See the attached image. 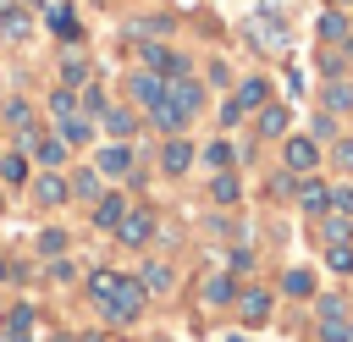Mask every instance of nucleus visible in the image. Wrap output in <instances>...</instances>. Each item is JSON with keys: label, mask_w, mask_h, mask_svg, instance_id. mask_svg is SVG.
Here are the masks:
<instances>
[{"label": "nucleus", "mask_w": 353, "mask_h": 342, "mask_svg": "<svg viewBox=\"0 0 353 342\" xmlns=\"http://www.w3.org/2000/svg\"><path fill=\"white\" fill-rule=\"evenodd\" d=\"M105 309H110V320H132V314L143 309V287H138V281H116V292H110Z\"/></svg>", "instance_id": "obj_1"}, {"label": "nucleus", "mask_w": 353, "mask_h": 342, "mask_svg": "<svg viewBox=\"0 0 353 342\" xmlns=\"http://www.w3.org/2000/svg\"><path fill=\"white\" fill-rule=\"evenodd\" d=\"M116 237H121V243H149V237H154V215H149V210L121 215V221H116Z\"/></svg>", "instance_id": "obj_2"}, {"label": "nucleus", "mask_w": 353, "mask_h": 342, "mask_svg": "<svg viewBox=\"0 0 353 342\" xmlns=\"http://www.w3.org/2000/svg\"><path fill=\"white\" fill-rule=\"evenodd\" d=\"M165 99H171V105H176V110H182V116H193V110H199V105H204V88H199V83H188V77H182V83H171V94H165Z\"/></svg>", "instance_id": "obj_3"}, {"label": "nucleus", "mask_w": 353, "mask_h": 342, "mask_svg": "<svg viewBox=\"0 0 353 342\" xmlns=\"http://www.w3.org/2000/svg\"><path fill=\"white\" fill-rule=\"evenodd\" d=\"M314 160H320L314 138H287V165L292 171H314Z\"/></svg>", "instance_id": "obj_4"}, {"label": "nucleus", "mask_w": 353, "mask_h": 342, "mask_svg": "<svg viewBox=\"0 0 353 342\" xmlns=\"http://www.w3.org/2000/svg\"><path fill=\"white\" fill-rule=\"evenodd\" d=\"M143 61H149L154 72H171V77H182V72H188V61H182V55H171V50H160V44H149V50H143Z\"/></svg>", "instance_id": "obj_5"}, {"label": "nucleus", "mask_w": 353, "mask_h": 342, "mask_svg": "<svg viewBox=\"0 0 353 342\" xmlns=\"http://www.w3.org/2000/svg\"><path fill=\"white\" fill-rule=\"evenodd\" d=\"M188 160H193V143H182V138H171L165 143V154H160V165L176 177V171H188Z\"/></svg>", "instance_id": "obj_6"}, {"label": "nucleus", "mask_w": 353, "mask_h": 342, "mask_svg": "<svg viewBox=\"0 0 353 342\" xmlns=\"http://www.w3.org/2000/svg\"><path fill=\"white\" fill-rule=\"evenodd\" d=\"M28 149H33L44 165H61V160H66V149H61L55 138H39V132H28Z\"/></svg>", "instance_id": "obj_7"}, {"label": "nucleus", "mask_w": 353, "mask_h": 342, "mask_svg": "<svg viewBox=\"0 0 353 342\" xmlns=\"http://www.w3.org/2000/svg\"><path fill=\"white\" fill-rule=\"evenodd\" d=\"M33 199H39V204H66V182H61V177H39V182H33Z\"/></svg>", "instance_id": "obj_8"}, {"label": "nucleus", "mask_w": 353, "mask_h": 342, "mask_svg": "<svg viewBox=\"0 0 353 342\" xmlns=\"http://www.w3.org/2000/svg\"><path fill=\"white\" fill-rule=\"evenodd\" d=\"M28 325H33V309H28V303L11 309V320H6V342H28Z\"/></svg>", "instance_id": "obj_9"}, {"label": "nucleus", "mask_w": 353, "mask_h": 342, "mask_svg": "<svg viewBox=\"0 0 353 342\" xmlns=\"http://www.w3.org/2000/svg\"><path fill=\"white\" fill-rule=\"evenodd\" d=\"M154 121H160V127H165V132H176V127H182V121H188V116H182V110H176V105H171V99H165V94H160V99H154Z\"/></svg>", "instance_id": "obj_10"}, {"label": "nucleus", "mask_w": 353, "mask_h": 342, "mask_svg": "<svg viewBox=\"0 0 353 342\" xmlns=\"http://www.w3.org/2000/svg\"><path fill=\"white\" fill-rule=\"evenodd\" d=\"M127 165H132V154H127V149H121V143H110V149H105V154H99V171H110V177H121V171H127Z\"/></svg>", "instance_id": "obj_11"}, {"label": "nucleus", "mask_w": 353, "mask_h": 342, "mask_svg": "<svg viewBox=\"0 0 353 342\" xmlns=\"http://www.w3.org/2000/svg\"><path fill=\"white\" fill-rule=\"evenodd\" d=\"M116 281H121L116 270H94V276H88V292H94L99 303H110V292H116Z\"/></svg>", "instance_id": "obj_12"}, {"label": "nucleus", "mask_w": 353, "mask_h": 342, "mask_svg": "<svg viewBox=\"0 0 353 342\" xmlns=\"http://www.w3.org/2000/svg\"><path fill=\"white\" fill-rule=\"evenodd\" d=\"M265 314H270V298H265V292H243V320H248V325H259Z\"/></svg>", "instance_id": "obj_13"}, {"label": "nucleus", "mask_w": 353, "mask_h": 342, "mask_svg": "<svg viewBox=\"0 0 353 342\" xmlns=\"http://www.w3.org/2000/svg\"><path fill=\"white\" fill-rule=\"evenodd\" d=\"M259 132H265V138H276V132H287V110H281V105H270V110L259 116Z\"/></svg>", "instance_id": "obj_14"}, {"label": "nucleus", "mask_w": 353, "mask_h": 342, "mask_svg": "<svg viewBox=\"0 0 353 342\" xmlns=\"http://www.w3.org/2000/svg\"><path fill=\"white\" fill-rule=\"evenodd\" d=\"M121 215H127V210H121V199H99V204H94V221H99V226H116Z\"/></svg>", "instance_id": "obj_15"}, {"label": "nucleus", "mask_w": 353, "mask_h": 342, "mask_svg": "<svg viewBox=\"0 0 353 342\" xmlns=\"http://www.w3.org/2000/svg\"><path fill=\"white\" fill-rule=\"evenodd\" d=\"M320 33H325V39H347V17H342V11H325V17H320Z\"/></svg>", "instance_id": "obj_16"}, {"label": "nucleus", "mask_w": 353, "mask_h": 342, "mask_svg": "<svg viewBox=\"0 0 353 342\" xmlns=\"http://www.w3.org/2000/svg\"><path fill=\"white\" fill-rule=\"evenodd\" d=\"M132 94H138L143 105H154V99H160V77H149V72H143V77H132Z\"/></svg>", "instance_id": "obj_17"}, {"label": "nucleus", "mask_w": 353, "mask_h": 342, "mask_svg": "<svg viewBox=\"0 0 353 342\" xmlns=\"http://www.w3.org/2000/svg\"><path fill=\"white\" fill-rule=\"evenodd\" d=\"M298 199H303V210H325V199H331V193H325L320 182H303V193H298Z\"/></svg>", "instance_id": "obj_18"}, {"label": "nucleus", "mask_w": 353, "mask_h": 342, "mask_svg": "<svg viewBox=\"0 0 353 342\" xmlns=\"http://www.w3.org/2000/svg\"><path fill=\"white\" fill-rule=\"evenodd\" d=\"M143 287L165 292V287H171V270H165V265H143Z\"/></svg>", "instance_id": "obj_19"}, {"label": "nucleus", "mask_w": 353, "mask_h": 342, "mask_svg": "<svg viewBox=\"0 0 353 342\" xmlns=\"http://www.w3.org/2000/svg\"><path fill=\"white\" fill-rule=\"evenodd\" d=\"M204 298H210V303H226V298H232V281H226V276H210V281H204Z\"/></svg>", "instance_id": "obj_20"}, {"label": "nucleus", "mask_w": 353, "mask_h": 342, "mask_svg": "<svg viewBox=\"0 0 353 342\" xmlns=\"http://www.w3.org/2000/svg\"><path fill=\"white\" fill-rule=\"evenodd\" d=\"M325 105H331V110H347V105H353V88H347V83H331V88H325Z\"/></svg>", "instance_id": "obj_21"}, {"label": "nucleus", "mask_w": 353, "mask_h": 342, "mask_svg": "<svg viewBox=\"0 0 353 342\" xmlns=\"http://www.w3.org/2000/svg\"><path fill=\"white\" fill-rule=\"evenodd\" d=\"M72 193H77V199H94V193H99V177H94V171L72 177Z\"/></svg>", "instance_id": "obj_22"}, {"label": "nucleus", "mask_w": 353, "mask_h": 342, "mask_svg": "<svg viewBox=\"0 0 353 342\" xmlns=\"http://www.w3.org/2000/svg\"><path fill=\"white\" fill-rule=\"evenodd\" d=\"M210 193H215L221 204H232V199H237V182H232L226 171H215V188H210Z\"/></svg>", "instance_id": "obj_23"}, {"label": "nucleus", "mask_w": 353, "mask_h": 342, "mask_svg": "<svg viewBox=\"0 0 353 342\" xmlns=\"http://www.w3.org/2000/svg\"><path fill=\"white\" fill-rule=\"evenodd\" d=\"M105 127H110L116 138H127V132H132V116H127V110H110V116H105Z\"/></svg>", "instance_id": "obj_24"}, {"label": "nucleus", "mask_w": 353, "mask_h": 342, "mask_svg": "<svg viewBox=\"0 0 353 342\" xmlns=\"http://www.w3.org/2000/svg\"><path fill=\"white\" fill-rule=\"evenodd\" d=\"M61 132H66V143H88V121H77V116H66Z\"/></svg>", "instance_id": "obj_25"}, {"label": "nucleus", "mask_w": 353, "mask_h": 342, "mask_svg": "<svg viewBox=\"0 0 353 342\" xmlns=\"http://www.w3.org/2000/svg\"><path fill=\"white\" fill-rule=\"evenodd\" d=\"M210 165L226 171V165H232V143H210Z\"/></svg>", "instance_id": "obj_26"}, {"label": "nucleus", "mask_w": 353, "mask_h": 342, "mask_svg": "<svg viewBox=\"0 0 353 342\" xmlns=\"http://www.w3.org/2000/svg\"><path fill=\"white\" fill-rule=\"evenodd\" d=\"M287 292H298V298H303V292H314V276H303V270H292V276H287Z\"/></svg>", "instance_id": "obj_27"}, {"label": "nucleus", "mask_w": 353, "mask_h": 342, "mask_svg": "<svg viewBox=\"0 0 353 342\" xmlns=\"http://www.w3.org/2000/svg\"><path fill=\"white\" fill-rule=\"evenodd\" d=\"M331 270H342V276H347V270H353V248H342V243H336V248H331Z\"/></svg>", "instance_id": "obj_28"}, {"label": "nucleus", "mask_w": 353, "mask_h": 342, "mask_svg": "<svg viewBox=\"0 0 353 342\" xmlns=\"http://www.w3.org/2000/svg\"><path fill=\"white\" fill-rule=\"evenodd\" d=\"M265 99V83H243V94H237V105H259Z\"/></svg>", "instance_id": "obj_29"}, {"label": "nucleus", "mask_w": 353, "mask_h": 342, "mask_svg": "<svg viewBox=\"0 0 353 342\" xmlns=\"http://www.w3.org/2000/svg\"><path fill=\"white\" fill-rule=\"evenodd\" d=\"M0 177H6V182H22V160L6 154V160H0Z\"/></svg>", "instance_id": "obj_30"}, {"label": "nucleus", "mask_w": 353, "mask_h": 342, "mask_svg": "<svg viewBox=\"0 0 353 342\" xmlns=\"http://www.w3.org/2000/svg\"><path fill=\"white\" fill-rule=\"evenodd\" d=\"M61 248H66L61 232H44V237H39V254H61Z\"/></svg>", "instance_id": "obj_31"}, {"label": "nucleus", "mask_w": 353, "mask_h": 342, "mask_svg": "<svg viewBox=\"0 0 353 342\" xmlns=\"http://www.w3.org/2000/svg\"><path fill=\"white\" fill-rule=\"evenodd\" d=\"M50 105H55V116H72V105H77V99L61 88V94H50Z\"/></svg>", "instance_id": "obj_32"}, {"label": "nucleus", "mask_w": 353, "mask_h": 342, "mask_svg": "<svg viewBox=\"0 0 353 342\" xmlns=\"http://www.w3.org/2000/svg\"><path fill=\"white\" fill-rule=\"evenodd\" d=\"M83 110H105V94L99 88H83Z\"/></svg>", "instance_id": "obj_33"}, {"label": "nucleus", "mask_w": 353, "mask_h": 342, "mask_svg": "<svg viewBox=\"0 0 353 342\" xmlns=\"http://www.w3.org/2000/svg\"><path fill=\"white\" fill-rule=\"evenodd\" d=\"M336 199V215H353V188H342V193H331Z\"/></svg>", "instance_id": "obj_34"}, {"label": "nucleus", "mask_w": 353, "mask_h": 342, "mask_svg": "<svg viewBox=\"0 0 353 342\" xmlns=\"http://www.w3.org/2000/svg\"><path fill=\"white\" fill-rule=\"evenodd\" d=\"M336 160H342V165H353V143H342V149H336Z\"/></svg>", "instance_id": "obj_35"}, {"label": "nucleus", "mask_w": 353, "mask_h": 342, "mask_svg": "<svg viewBox=\"0 0 353 342\" xmlns=\"http://www.w3.org/2000/svg\"><path fill=\"white\" fill-rule=\"evenodd\" d=\"M331 6H336V11H353V0H331Z\"/></svg>", "instance_id": "obj_36"}, {"label": "nucleus", "mask_w": 353, "mask_h": 342, "mask_svg": "<svg viewBox=\"0 0 353 342\" xmlns=\"http://www.w3.org/2000/svg\"><path fill=\"white\" fill-rule=\"evenodd\" d=\"M0 204H6V193H0Z\"/></svg>", "instance_id": "obj_37"}, {"label": "nucleus", "mask_w": 353, "mask_h": 342, "mask_svg": "<svg viewBox=\"0 0 353 342\" xmlns=\"http://www.w3.org/2000/svg\"><path fill=\"white\" fill-rule=\"evenodd\" d=\"M347 336H353V331H347Z\"/></svg>", "instance_id": "obj_38"}]
</instances>
